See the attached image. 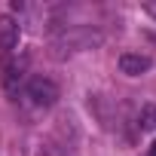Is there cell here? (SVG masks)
I'll list each match as a JSON object with an SVG mask.
<instances>
[{
  "label": "cell",
  "mask_w": 156,
  "mask_h": 156,
  "mask_svg": "<svg viewBox=\"0 0 156 156\" xmlns=\"http://www.w3.org/2000/svg\"><path fill=\"white\" fill-rule=\"evenodd\" d=\"M138 129L141 132H156V104H144L138 113Z\"/></svg>",
  "instance_id": "cell-6"
},
{
  "label": "cell",
  "mask_w": 156,
  "mask_h": 156,
  "mask_svg": "<svg viewBox=\"0 0 156 156\" xmlns=\"http://www.w3.org/2000/svg\"><path fill=\"white\" fill-rule=\"evenodd\" d=\"M19 34L22 28L12 16H0V52H12L19 46Z\"/></svg>",
  "instance_id": "cell-4"
},
{
  "label": "cell",
  "mask_w": 156,
  "mask_h": 156,
  "mask_svg": "<svg viewBox=\"0 0 156 156\" xmlns=\"http://www.w3.org/2000/svg\"><path fill=\"white\" fill-rule=\"evenodd\" d=\"M58 86L49 80V76H43V73H37V76H31V80L25 83V98L34 104V107H52L55 101H58Z\"/></svg>",
  "instance_id": "cell-2"
},
{
  "label": "cell",
  "mask_w": 156,
  "mask_h": 156,
  "mask_svg": "<svg viewBox=\"0 0 156 156\" xmlns=\"http://www.w3.org/2000/svg\"><path fill=\"white\" fill-rule=\"evenodd\" d=\"M144 12H147V16L156 22V0H147V3H144Z\"/></svg>",
  "instance_id": "cell-7"
},
{
  "label": "cell",
  "mask_w": 156,
  "mask_h": 156,
  "mask_svg": "<svg viewBox=\"0 0 156 156\" xmlns=\"http://www.w3.org/2000/svg\"><path fill=\"white\" fill-rule=\"evenodd\" d=\"M153 67V58L150 55H141V52H122L119 55V70L126 76H141Z\"/></svg>",
  "instance_id": "cell-3"
},
{
  "label": "cell",
  "mask_w": 156,
  "mask_h": 156,
  "mask_svg": "<svg viewBox=\"0 0 156 156\" xmlns=\"http://www.w3.org/2000/svg\"><path fill=\"white\" fill-rule=\"evenodd\" d=\"M150 156H156V141H153V144H150Z\"/></svg>",
  "instance_id": "cell-8"
},
{
  "label": "cell",
  "mask_w": 156,
  "mask_h": 156,
  "mask_svg": "<svg viewBox=\"0 0 156 156\" xmlns=\"http://www.w3.org/2000/svg\"><path fill=\"white\" fill-rule=\"evenodd\" d=\"M101 43V31L92 28V25H76V28H67L61 31L55 40H52V55L55 58H67V55H76V52H86L92 46Z\"/></svg>",
  "instance_id": "cell-1"
},
{
  "label": "cell",
  "mask_w": 156,
  "mask_h": 156,
  "mask_svg": "<svg viewBox=\"0 0 156 156\" xmlns=\"http://www.w3.org/2000/svg\"><path fill=\"white\" fill-rule=\"evenodd\" d=\"M3 83H6V92H9V95L19 92V83H22V64H19V61H9V64L3 67Z\"/></svg>",
  "instance_id": "cell-5"
}]
</instances>
